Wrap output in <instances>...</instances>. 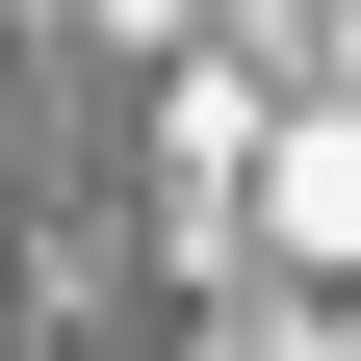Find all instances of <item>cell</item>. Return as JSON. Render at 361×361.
I'll list each match as a JSON object with an SVG mask.
<instances>
[{
    "label": "cell",
    "mask_w": 361,
    "mask_h": 361,
    "mask_svg": "<svg viewBox=\"0 0 361 361\" xmlns=\"http://www.w3.org/2000/svg\"><path fill=\"white\" fill-rule=\"evenodd\" d=\"M284 207H310V233L361 258V129H310V155H284Z\"/></svg>",
    "instance_id": "6da1fadb"
}]
</instances>
